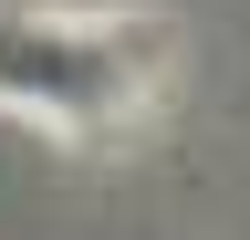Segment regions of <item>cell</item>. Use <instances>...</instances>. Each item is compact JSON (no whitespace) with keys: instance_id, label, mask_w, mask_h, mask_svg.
Segmentation results:
<instances>
[{"instance_id":"obj_1","label":"cell","mask_w":250,"mask_h":240,"mask_svg":"<svg viewBox=\"0 0 250 240\" xmlns=\"http://www.w3.org/2000/svg\"><path fill=\"white\" fill-rule=\"evenodd\" d=\"M156 73H167V32L136 11H0V115L104 136L146 115Z\"/></svg>"}]
</instances>
